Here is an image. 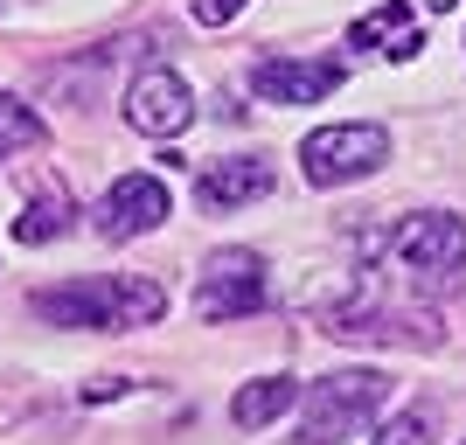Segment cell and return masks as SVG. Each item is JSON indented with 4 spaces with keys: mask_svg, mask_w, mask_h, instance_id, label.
Here are the masks:
<instances>
[{
    "mask_svg": "<svg viewBox=\"0 0 466 445\" xmlns=\"http://www.w3.org/2000/svg\"><path fill=\"white\" fill-rule=\"evenodd\" d=\"M160 223H167V181L160 175H118L97 202V237H112V244H133Z\"/></svg>",
    "mask_w": 466,
    "mask_h": 445,
    "instance_id": "ba28073f",
    "label": "cell"
},
{
    "mask_svg": "<svg viewBox=\"0 0 466 445\" xmlns=\"http://www.w3.org/2000/svg\"><path fill=\"white\" fill-rule=\"evenodd\" d=\"M383 404H390V376L383 369H334V376H320V383L307 389L299 439L307 445H349Z\"/></svg>",
    "mask_w": 466,
    "mask_h": 445,
    "instance_id": "7a4b0ae2",
    "label": "cell"
},
{
    "mask_svg": "<svg viewBox=\"0 0 466 445\" xmlns=\"http://www.w3.org/2000/svg\"><path fill=\"white\" fill-rule=\"evenodd\" d=\"M28 307H35V320H49V328L133 334V328H160L167 292H160V278L112 271V278H70V286H42Z\"/></svg>",
    "mask_w": 466,
    "mask_h": 445,
    "instance_id": "6da1fadb",
    "label": "cell"
},
{
    "mask_svg": "<svg viewBox=\"0 0 466 445\" xmlns=\"http://www.w3.org/2000/svg\"><path fill=\"white\" fill-rule=\"evenodd\" d=\"M397 251V271L410 278V292H460L466 286V223L446 209L410 216L404 230L390 237Z\"/></svg>",
    "mask_w": 466,
    "mask_h": 445,
    "instance_id": "3957f363",
    "label": "cell"
},
{
    "mask_svg": "<svg viewBox=\"0 0 466 445\" xmlns=\"http://www.w3.org/2000/svg\"><path fill=\"white\" fill-rule=\"evenodd\" d=\"M334 341H383V349H439L446 328L431 307H383V299H362V307L328 313Z\"/></svg>",
    "mask_w": 466,
    "mask_h": 445,
    "instance_id": "8992f818",
    "label": "cell"
},
{
    "mask_svg": "<svg viewBox=\"0 0 466 445\" xmlns=\"http://www.w3.org/2000/svg\"><path fill=\"white\" fill-rule=\"evenodd\" d=\"M77 223V202L56 175H42V195H28V216H15V237L21 244H56L63 230Z\"/></svg>",
    "mask_w": 466,
    "mask_h": 445,
    "instance_id": "7c38bea8",
    "label": "cell"
},
{
    "mask_svg": "<svg viewBox=\"0 0 466 445\" xmlns=\"http://www.w3.org/2000/svg\"><path fill=\"white\" fill-rule=\"evenodd\" d=\"M341 63H320V56H258L251 63V91L265 105H320L328 91H341Z\"/></svg>",
    "mask_w": 466,
    "mask_h": 445,
    "instance_id": "9c48e42d",
    "label": "cell"
},
{
    "mask_svg": "<svg viewBox=\"0 0 466 445\" xmlns=\"http://www.w3.org/2000/svg\"><path fill=\"white\" fill-rule=\"evenodd\" d=\"M370 445H431V418H425V410H397Z\"/></svg>",
    "mask_w": 466,
    "mask_h": 445,
    "instance_id": "9a60e30c",
    "label": "cell"
},
{
    "mask_svg": "<svg viewBox=\"0 0 466 445\" xmlns=\"http://www.w3.org/2000/svg\"><path fill=\"white\" fill-rule=\"evenodd\" d=\"M84 397H91V404H105V397H126V376H97V383H84Z\"/></svg>",
    "mask_w": 466,
    "mask_h": 445,
    "instance_id": "e0dca14e",
    "label": "cell"
},
{
    "mask_svg": "<svg viewBox=\"0 0 466 445\" xmlns=\"http://www.w3.org/2000/svg\"><path fill=\"white\" fill-rule=\"evenodd\" d=\"M35 147H49L42 112L28 105V97H0V160L7 154H35Z\"/></svg>",
    "mask_w": 466,
    "mask_h": 445,
    "instance_id": "5bb4252c",
    "label": "cell"
},
{
    "mask_svg": "<svg viewBox=\"0 0 466 445\" xmlns=\"http://www.w3.org/2000/svg\"><path fill=\"white\" fill-rule=\"evenodd\" d=\"M126 118H133V133H147V139H181L195 126V91L167 63H154V70H139L133 91H126Z\"/></svg>",
    "mask_w": 466,
    "mask_h": 445,
    "instance_id": "52a82bcc",
    "label": "cell"
},
{
    "mask_svg": "<svg viewBox=\"0 0 466 445\" xmlns=\"http://www.w3.org/2000/svg\"><path fill=\"white\" fill-rule=\"evenodd\" d=\"M390 160V133L383 126H320L299 139V175L313 188H349V181L376 175Z\"/></svg>",
    "mask_w": 466,
    "mask_h": 445,
    "instance_id": "277c9868",
    "label": "cell"
},
{
    "mask_svg": "<svg viewBox=\"0 0 466 445\" xmlns=\"http://www.w3.org/2000/svg\"><path fill=\"white\" fill-rule=\"evenodd\" d=\"M349 42L355 49H376V56H390V63H410L418 49H425V21H418L410 0H383L376 15H362L349 28Z\"/></svg>",
    "mask_w": 466,
    "mask_h": 445,
    "instance_id": "8fae6325",
    "label": "cell"
},
{
    "mask_svg": "<svg viewBox=\"0 0 466 445\" xmlns=\"http://www.w3.org/2000/svg\"><path fill=\"white\" fill-rule=\"evenodd\" d=\"M258 195H272V167L251 154H237V160H209L202 175H195V202L209 216L223 209H244V202H258Z\"/></svg>",
    "mask_w": 466,
    "mask_h": 445,
    "instance_id": "30bf717a",
    "label": "cell"
},
{
    "mask_svg": "<svg viewBox=\"0 0 466 445\" xmlns=\"http://www.w3.org/2000/svg\"><path fill=\"white\" fill-rule=\"evenodd\" d=\"M258 307H265V258L244 251V244H223V251L202 258V278H195L202 320H244Z\"/></svg>",
    "mask_w": 466,
    "mask_h": 445,
    "instance_id": "5b68a950",
    "label": "cell"
},
{
    "mask_svg": "<svg viewBox=\"0 0 466 445\" xmlns=\"http://www.w3.org/2000/svg\"><path fill=\"white\" fill-rule=\"evenodd\" d=\"M244 7H251V0H195V21H202V28H223V21H237Z\"/></svg>",
    "mask_w": 466,
    "mask_h": 445,
    "instance_id": "2e32d148",
    "label": "cell"
},
{
    "mask_svg": "<svg viewBox=\"0 0 466 445\" xmlns=\"http://www.w3.org/2000/svg\"><path fill=\"white\" fill-rule=\"evenodd\" d=\"M292 404H299V383H292V376H258V383L237 389L230 418H237L244 431H258V425H272V418H286Z\"/></svg>",
    "mask_w": 466,
    "mask_h": 445,
    "instance_id": "4fadbf2b",
    "label": "cell"
}]
</instances>
